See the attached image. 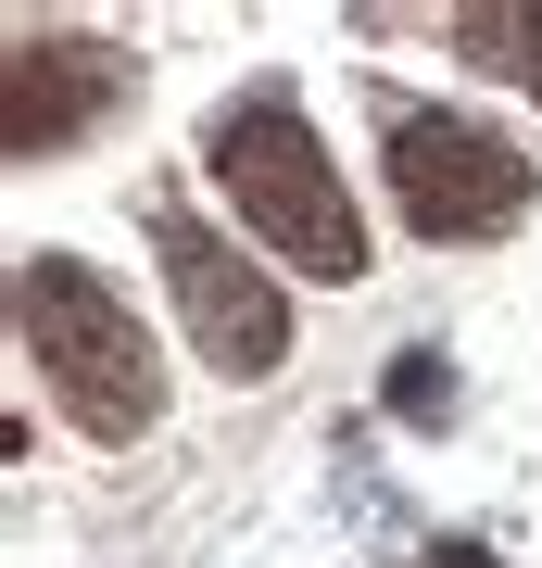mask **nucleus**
<instances>
[{
	"mask_svg": "<svg viewBox=\"0 0 542 568\" xmlns=\"http://www.w3.org/2000/svg\"><path fill=\"white\" fill-rule=\"evenodd\" d=\"M202 164H215V190L241 203V227L290 265V278H366V215H354L341 164H328V140L303 126L290 89H241V102H215Z\"/></svg>",
	"mask_w": 542,
	"mask_h": 568,
	"instance_id": "f257e3e1",
	"label": "nucleus"
},
{
	"mask_svg": "<svg viewBox=\"0 0 542 568\" xmlns=\"http://www.w3.org/2000/svg\"><path fill=\"white\" fill-rule=\"evenodd\" d=\"M391 417H403V429H442V417H454V366H442V354H403V366H391Z\"/></svg>",
	"mask_w": 542,
	"mask_h": 568,
	"instance_id": "0eeeda50",
	"label": "nucleus"
},
{
	"mask_svg": "<svg viewBox=\"0 0 542 568\" xmlns=\"http://www.w3.org/2000/svg\"><path fill=\"white\" fill-rule=\"evenodd\" d=\"M114 102H126V51L114 39H39V26H25L13 63H0V152L51 164L63 140H89Z\"/></svg>",
	"mask_w": 542,
	"mask_h": 568,
	"instance_id": "39448f33",
	"label": "nucleus"
},
{
	"mask_svg": "<svg viewBox=\"0 0 542 568\" xmlns=\"http://www.w3.org/2000/svg\"><path fill=\"white\" fill-rule=\"evenodd\" d=\"M152 265H164V291H177V316H190L202 366H227V379H265V366L290 354V304H278V278H265L241 241H215L190 203H152Z\"/></svg>",
	"mask_w": 542,
	"mask_h": 568,
	"instance_id": "20e7f679",
	"label": "nucleus"
},
{
	"mask_svg": "<svg viewBox=\"0 0 542 568\" xmlns=\"http://www.w3.org/2000/svg\"><path fill=\"white\" fill-rule=\"evenodd\" d=\"M379 178H391V215L417 241H504L530 215V152L480 114H442V102H403L391 140H379Z\"/></svg>",
	"mask_w": 542,
	"mask_h": 568,
	"instance_id": "7ed1b4c3",
	"label": "nucleus"
},
{
	"mask_svg": "<svg viewBox=\"0 0 542 568\" xmlns=\"http://www.w3.org/2000/svg\"><path fill=\"white\" fill-rule=\"evenodd\" d=\"M454 51L480 63V77H518L542 102V0H492V13H454Z\"/></svg>",
	"mask_w": 542,
	"mask_h": 568,
	"instance_id": "423d86ee",
	"label": "nucleus"
},
{
	"mask_svg": "<svg viewBox=\"0 0 542 568\" xmlns=\"http://www.w3.org/2000/svg\"><path fill=\"white\" fill-rule=\"evenodd\" d=\"M13 328H25V366L51 379V405L89 429V443H140L164 417V354L152 328L114 304V278L76 253H25L13 265Z\"/></svg>",
	"mask_w": 542,
	"mask_h": 568,
	"instance_id": "f03ea898",
	"label": "nucleus"
}]
</instances>
